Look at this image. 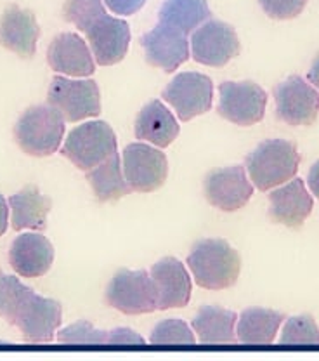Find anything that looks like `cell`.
Returning a JSON list of instances; mask_svg holds the SVG:
<instances>
[{"mask_svg": "<svg viewBox=\"0 0 319 361\" xmlns=\"http://www.w3.org/2000/svg\"><path fill=\"white\" fill-rule=\"evenodd\" d=\"M284 319L287 316L274 310L249 307L239 314L236 337L243 345H271Z\"/></svg>", "mask_w": 319, "mask_h": 361, "instance_id": "cell-24", "label": "cell"}, {"mask_svg": "<svg viewBox=\"0 0 319 361\" xmlns=\"http://www.w3.org/2000/svg\"><path fill=\"white\" fill-rule=\"evenodd\" d=\"M58 342L65 345H108L110 330H97L87 319H80L59 330Z\"/></svg>", "mask_w": 319, "mask_h": 361, "instance_id": "cell-29", "label": "cell"}, {"mask_svg": "<svg viewBox=\"0 0 319 361\" xmlns=\"http://www.w3.org/2000/svg\"><path fill=\"white\" fill-rule=\"evenodd\" d=\"M307 78H309V84L319 90V52L316 54V58H314L313 65H311Z\"/></svg>", "mask_w": 319, "mask_h": 361, "instance_id": "cell-36", "label": "cell"}, {"mask_svg": "<svg viewBox=\"0 0 319 361\" xmlns=\"http://www.w3.org/2000/svg\"><path fill=\"white\" fill-rule=\"evenodd\" d=\"M299 149L287 139H268L246 157V174L258 191H269L295 178Z\"/></svg>", "mask_w": 319, "mask_h": 361, "instance_id": "cell-3", "label": "cell"}, {"mask_svg": "<svg viewBox=\"0 0 319 361\" xmlns=\"http://www.w3.org/2000/svg\"><path fill=\"white\" fill-rule=\"evenodd\" d=\"M280 345H319V326L311 314L294 316L284 323Z\"/></svg>", "mask_w": 319, "mask_h": 361, "instance_id": "cell-27", "label": "cell"}, {"mask_svg": "<svg viewBox=\"0 0 319 361\" xmlns=\"http://www.w3.org/2000/svg\"><path fill=\"white\" fill-rule=\"evenodd\" d=\"M165 103L170 104L181 122H189L194 116L212 110L213 84L212 78L198 71H184L175 75L161 92Z\"/></svg>", "mask_w": 319, "mask_h": 361, "instance_id": "cell-11", "label": "cell"}, {"mask_svg": "<svg viewBox=\"0 0 319 361\" xmlns=\"http://www.w3.org/2000/svg\"><path fill=\"white\" fill-rule=\"evenodd\" d=\"M47 63L56 73L68 77H92L96 71L92 51L80 35L71 32L59 33L47 49Z\"/></svg>", "mask_w": 319, "mask_h": 361, "instance_id": "cell-18", "label": "cell"}, {"mask_svg": "<svg viewBox=\"0 0 319 361\" xmlns=\"http://www.w3.org/2000/svg\"><path fill=\"white\" fill-rule=\"evenodd\" d=\"M91 44L94 61L101 66H113L127 56L130 44L129 23L110 14H103L85 32Z\"/></svg>", "mask_w": 319, "mask_h": 361, "instance_id": "cell-15", "label": "cell"}, {"mask_svg": "<svg viewBox=\"0 0 319 361\" xmlns=\"http://www.w3.org/2000/svg\"><path fill=\"white\" fill-rule=\"evenodd\" d=\"M108 9L118 16H132L142 9L146 0H104Z\"/></svg>", "mask_w": 319, "mask_h": 361, "instance_id": "cell-33", "label": "cell"}, {"mask_svg": "<svg viewBox=\"0 0 319 361\" xmlns=\"http://www.w3.org/2000/svg\"><path fill=\"white\" fill-rule=\"evenodd\" d=\"M212 11L206 0H165L160 7L158 23L189 35L208 21Z\"/></svg>", "mask_w": 319, "mask_h": 361, "instance_id": "cell-26", "label": "cell"}, {"mask_svg": "<svg viewBox=\"0 0 319 361\" xmlns=\"http://www.w3.org/2000/svg\"><path fill=\"white\" fill-rule=\"evenodd\" d=\"M139 44L144 49L146 61L149 66L160 68L165 73H174L182 63L191 58L187 35L179 30L170 28L158 23L153 30L139 39Z\"/></svg>", "mask_w": 319, "mask_h": 361, "instance_id": "cell-14", "label": "cell"}, {"mask_svg": "<svg viewBox=\"0 0 319 361\" xmlns=\"http://www.w3.org/2000/svg\"><path fill=\"white\" fill-rule=\"evenodd\" d=\"M206 202L223 212H236L250 202L254 184L243 165L217 169L208 172L204 180Z\"/></svg>", "mask_w": 319, "mask_h": 361, "instance_id": "cell-13", "label": "cell"}, {"mask_svg": "<svg viewBox=\"0 0 319 361\" xmlns=\"http://www.w3.org/2000/svg\"><path fill=\"white\" fill-rule=\"evenodd\" d=\"M14 141L26 155L44 158L54 155L65 135V118L51 104H35L23 111L14 126Z\"/></svg>", "mask_w": 319, "mask_h": 361, "instance_id": "cell-4", "label": "cell"}, {"mask_svg": "<svg viewBox=\"0 0 319 361\" xmlns=\"http://www.w3.org/2000/svg\"><path fill=\"white\" fill-rule=\"evenodd\" d=\"M7 226H9V207L7 200L0 195V236L6 235Z\"/></svg>", "mask_w": 319, "mask_h": 361, "instance_id": "cell-35", "label": "cell"}, {"mask_svg": "<svg viewBox=\"0 0 319 361\" xmlns=\"http://www.w3.org/2000/svg\"><path fill=\"white\" fill-rule=\"evenodd\" d=\"M87 183L91 184L94 195L101 203L122 200L130 193L125 176L122 169V158L118 152L113 153L108 160L87 172Z\"/></svg>", "mask_w": 319, "mask_h": 361, "instance_id": "cell-25", "label": "cell"}, {"mask_svg": "<svg viewBox=\"0 0 319 361\" xmlns=\"http://www.w3.org/2000/svg\"><path fill=\"white\" fill-rule=\"evenodd\" d=\"M187 268L198 287L205 290H226L234 287L242 271V257L226 240H198L187 255Z\"/></svg>", "mask_w": 319, "mask_h": 361, "instance_id": "cell-2", "label": "cell"}, {"mask_svg": "<svg viewBox=\"0 0 319 361\" xmlns=\"http://www.w3.org/2000/svg\"><path fill=\"white\" fill-rule=\"evenodd\" d=\"M122 169L130 191L153 193L167 180L168 160L165 153L146 142H132L123 149Z\"/></svg>", "mask_w": 319, "mask_h": 361, "instance_id": "cell-8", "label": "cell"}, {"mask_svg": "<svg viewBox=\"0 0 319 361\" xmlns=\"http://www.w3.org/2000/svg\"><path fill=\"white\" fill-rule=\"evenodd\" d=\"M268 92L251 80L223 82L219 85L217 113L234 126L250 127L265 115Z\"/></svg>", "mask_w": 319, "mask_h": 361, "instance_id": "cell-9", "label": "cell"}, {"mask_svg": "<svg viewBox=\"0 0 319 361\" xmlns=\"http://www.w3.org/2000/svg\"><path fill=\"white\" fill-rule=\"evenodd\" d=\"M40 26L33 11L21 9L18 4H9L0 14V45L20 58L35 56Z\"/></svg>", "mask_w": 319, "mask_h": 361, "instance_id": "cell-16", "label": "cell"}, {"mask_svg": "<svg viewBox=\"0 0 319 361\" xmlns=\"http://www.w3.org/2000/svg\"><path fill=\"white\" fill-rule=\"evenodd\" d=\"M269 219L287 228L300 229L314 209L313 197L302 179H292L269 193Z\"/></svg>", "mask_w": 319, "mask_h": 361, "instance_id": "cell-20", "label": "cell"}, {"mask_svg": "<svg viewBox=\"0 0 319 361\" xmlns=\"http://www.w3.org/2000/svg\"><path fill=\"white\" fill-rule=\"evenodd\" d=\"M144 344V338L139 336L137 332H134V330L125 329V326L110 330V342H108V345H118V348H129V345H132V348H142Z\"/></svg>", "mask_w": 319, "mask_h": 361, "instance_id": "cell-32", "label": "cell"}, {"mask_svg": "<svg viewBox=\"0 0 319 361\" xmlns=\"http://www.w3.org/2000/svg\"><path fill=\"white\" fill-rule=\"evenodd\" d=\"M9 264L23 278H40L54 264V245L40 231L23 233L9 248Z\"/></svg>", "mask_w": 319, "mask_h": 361, "instance_id": "cell-19", "label": "cell"}, {"mask_svg": "<svg viewBox=\"0 0 319 361\" xmlns=\"http://www.w3.org/2000/svg\"><path fill=\"white\" fill-rule=\"evenodd\" d=\"M307 183H309V188L314 197L319 198V160L311 167L309 174H307Z\"/></svg>", "mask_w": 319, "mask_h": 361, "instance_id": "cell-34", "label": "cell"}, {"mask_svg": "<svg viewBox=\"0 0 319 361\" xmlns=\"http://www.w3.org/2000/svg\"><path fill=\"white\" fill-rule=\"evenodd\" d=\"M262 11L273 20H294L306 7L307 0H258Z\"/></svg>", "mask_w": 319, "mask_h": 361, "instance_id": "cell-31", "label": "cell"}, {"mask_svg": "<svg viewBox=\"0 0 319 361\" xmlns=\"http://www.w3.org/2000/svg\"><path fill=\"white\" fill-rule=\"evenodd\" d=\"M11 226L14 231L33 229L44 231L47 228V216L52 209V200L35 184H28L16 195L9 197Z\"/></svg>", "mask_w": 319, "mask_h": 361, "instance_id": "cell-22", "label": "cell"}, {"mask_svg": "<svg viewBox=\"0 0 319 361\" xmlns=\"http://www.w3.org/2000/svg\"><path fill=\"white\" fill-rule=\"evenodd\" d=\"M156 290V311H167L172 307H184L189 304L191 276L186 266L175 257H163L149 271Z\"/></svg>", "mask_w": 319, "mask_h": 361, "instance_id": "cell-17", "label": "cell"}, {"mask_svg": "<svg viewBox=\"0 0 319 361\" xmlns=\"http://www.w3.org/2000/svg\"><path fill=\"white\" fill-rule=\"evenodd\" d=\"M118 149L115 130L103 120H92L75 127L63 145L61 155L78 171L89 172Z\"/></svg>", "mask_w": 319, "mask_h": 361, "instance_id": "cell-5", "label": "cell"}, {"mask_svg": "<svg viewBox=\"0 0 319 361\" xmlns=\"http://www.w3.org/2000/svg\"><path fill=\"white\" fill-rule=\"evenodd\" d=\"M134 133H136V139L151 142L156 148L163 149L177 139L181 127L175 120L174 113L160 99H155L142 106V110L139 111Z\"/></svg>", "mask_w": 319, "mask_h": 361, "instance_id": "cell-21", "label": "cell"}, {"mask_svg": "<svg viewBox=\"0 0 319 361\" xmlns=\"http://www.w3.org/2000/svg\"><path fill=\"white\" fill-rule=\"evenodd\" d=\"M149 342L153 345H194L196 337L194 330H191L186 322L179 318H168L153 329Z\"/></svg>", "mask_w": 319, "mask_h": 361, "instance_id": "cell-28", "label": "cell"}, {"mask_svg": "<svg viewBox=\"0 0 319 361\" xmlns=\"http://www.w3.org/2000/svg\"><path fill=\"white\" fill-rule=\"evenodd\" d=\"M276 116L292 127H309L319 115V90L300 75H290L274 87Z\"/></svg>", "mask_w": 319, "mask_h": 361, "instance_id": "cell-10", "label": "cell"}, {"mask_svg": "<svg viewBox=\"0 0 319 361\" xmlns=\"http://www.w3.org/2000/svg\"><path fill=\"white\" fill-rule=\"evenodd\" d=\"M236 323H238V314L234 311L219 306H204L193 318L191 329L198 336L200 344L229 345L238 342Z\"/></svg>", "mask_w": 319, "mask_h": 361, "instance_id": "cell-23", "label": "cell"}, {"mask_svg": "<svg viewBox=\"0 0 319 361\" xmlns=\"http://www.w3.org/2000/svg\"><path fill=\"white\" fill-rule=\"evenodd\" d=\"M189 49L194 61L212 68L226 66L242 51L236 30L219 20H208L194 30Z\"/></svg>", "mask_w": 319, "mask_h": 361, "instance_id": "cell-12", "label": "cell"}, {"mask_svg": "<svg viewBox=\"0 0 319 361\" xmlns=\"http://www.w3.org/2000/svg\"><path fill=\"white\" fill-rule=\"evenodd\" d=\"M0 318L16 326L28 344H51L61 326L63 306L0 271Z\"/></svg>", "mask_w": 319, "mask_h": 361, "instance_id": "cell-1", "label": "cell"}, {"mask_svg": "<svg viewBox=\"0 0 319 361\" xmlns=\"http://www.w3.org/2000/svg\"><path fill=\"white\" fill-rule=\"evenodd\" d=\"M47 103L56 108L65 122L75 123L80 120L99 116L101 94L96 80H71L66 77H52L47 92Z\"/></svg>", "mask_w": 319, "mask_h": 361, "instance_id": "cell-7", "label": "cell"}, {"mask_svg": "<svg viewBox=\"0 0 319 361\" xmlns=\"http://www.w3.org/2000/svg\"><path fill=\"white\" fill-rule=\"evenodd\" d=\"M106 304L127 316L156 311V290L148 271L118 269L104 292Z\"/></svg>", "mask_w": 319, "mask_h": 361, "instance_id": "cell-6", "label": "cell"}, {"mask_svg": "<svg viewBox=\"0 0 319 361\" xmlns=\"http://www.w3.org/2000/svg\"><path fill=\"white\" fill-rule=\"evenodd\" d=\"M106 14L103 0H65L63 6V18L80 30L82 33L87 32L97 18Z\"/></svg>", "mask_w": 319, "mask_h": 361, "instance_id": "cell-30", "label": "cell"}]
</instances>
